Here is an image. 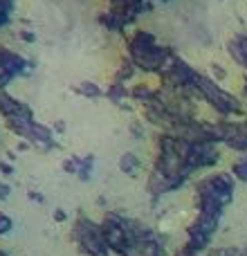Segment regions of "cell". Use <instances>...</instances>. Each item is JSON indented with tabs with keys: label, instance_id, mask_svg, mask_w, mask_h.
<instances>
[{
	"label": "cell",
	"instance_id": "obj_1",
	"mask_svg": "<svg viewBox=\"0 0 247 256\" xmlns=\"http://www.w3.org/2000/svg\"><path fill=\"white\" fill-rule=\"evenodd\" d=\"M234 173H236V176L240 178V180H247V162H240V164H236Z\"/></svg>",
	"mask_w": 247,
	"mask_h": 256
}]
</instances>
